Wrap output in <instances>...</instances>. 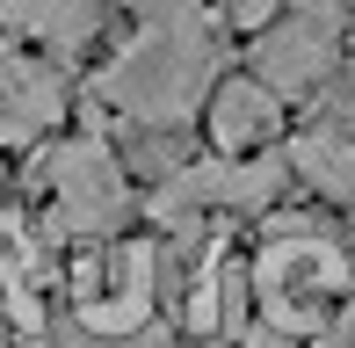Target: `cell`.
Listing matches in <instances>:
<instances>
[{
    "instance_id": "11",
    "label": "cell",
    "mask_w": 355,
    "mask_h": 348,
    "mask_svg": "<svg viewBox=\"0 0 355 348\" xmlns=\"http://www.w3.org/2000/svg\"><path fill=\"white\" fill-rule=\"evenodd\" d=\"M138 22H182V15H203V0H123Z\"/></svg>"
},
{
    "instance_id": "7",
    "label": "cell",
    "mask_w": 355,
    "mask_h": 348,
    "mask_svg": "<svg viewBox=\"0 0 355 348\" xmlns=\"http://www.w3.org/2000/svg\"><path fill=\"white\" fill-rule=\"evenodd\" d=\"M203 123H211V146L218 153H261L268 138L283 131V94L268 80H218Z\"/></svg>"
},
{
    "instance_id": "4",
    "label": "cell",
    "mask_w": 355,
    "mask_h": 348,
    "mask_svg": "<svg viewBox=\"0 0 355 348\" xmlns=\"http://www.w3.org/2000/svg\"><path fill=\"white\" fill-rule=\"evenodd\" d=\"M341 0H304L297 15H283V22H268L261 37H254V80H268L276 94H304L327 80L334 66V29H341Z\"/></svg>"
},
{
    "instance_id": "2",
    "label": "cell",
    "mask_w": 355,
    "mask_h": 348,
    "mask_svg": "<svg viewBox=\"0 0 355 348\" xmlns=\"http://www.w3.org/2000/svg\"><path fill=\"white\" fill-rule=\"evenodd\" d=\"M348 283H355L348 254L319 225H304V218H283V225L268 232V254L254 261V290H261V312H268V327H276V341L312 334V327L341 305Z\"/></svg>"
},
{
    "instance_id": "1",
    "label": "cell",
    "mask_w": 355,
    "mask_h": 348,
    "mask_svg": "<svg viewBox=\"0 0 355 348\" xmlns=\"http://www.w3.org/2000/svg\"><path fill=\"white\" fill-rule=\"evenodd\" d=\"M218 29L211 15H182V22H145V37L116 58L109 73H94V102L123 109L131 123H189L218 87Z\"/></svg>"
},
{
    "instance_id": "10",
    "label": "cell",
    "mask_w": 355,
    "mask_h": 348,
    "mask_svg": "<svg viewBox=\"0 0 355 348\" xmlns=\"http://www.w3.org/2000/svg\"><path fill=\"white\" fill-rule=\"evenodd\" d=\"M73 348H167V327H138V334H80Z\"/></svg>"
},
{
    "instance_id": "9",
    "label": "cell",
    "mask_w": 355,
    "mask_h": 348,
    "mask_svg": "<svg viewBox=\"0 0 355 348\" xmlns=\"http://www.w3.org/2000/svg\"><path fill=\"white\" fill-rule=\"evenodd\" d=\"M290 167L319 189L327 203H355V138H334V131H304L290 146Z\"/></svg>"
},
{
    "instance_id": "5",
    "label": "cell",
    "mask_w": 355,
    "mask_h": 348,
    "mask_svg": "<svg viewBox=\"0 0 355 348\" xmlns=\"http://www.w3.org/2000/svg\"><path fill=\"white\" fill-rule=\"evenodd\" d=\"M290 160L276 153H261V160H203V167H182L167 174V189H153L159 203H189V211H203V203H225V211H261V203H276V189L290 182Z\"/></svg>"
},
{
    "instance_id": "13",
    "label": "cell",
    "mask_w": 355,
    "mask_h": 348,
    "mask_svg": "<svg viewBox=\"0 0 355 348\" xmlns=\"http://www.w3.org/2000/svg\"><path fill=\"white\" fill-rule=\"evenodd\" d=\"M8 327H15V320H8V305H0V348H8Z\"/></svg>"
},
{
    "instance_id": "6",
    "label": "cell",
    "mask_w": 355,
    "mask_h": 348,
    "mask_svg": "<svg viewBox=\"0 0 355 348\" xmlns=\"http://www.w3.org/2000/svg\"><path fill=\"white\" fill-rule=\"evenodd\" d=\"M66 116V80L29 51H0V146H37Z\"/></svg>"
},
{
    "instance_id": "3",
    "label": "cell",
    "mask_w": 355,
    "mask_h": 348,
    "mask_svg": "<svg viewBox=\"0 0 355 348\" xmlns=\"http://www.w3.org/2000/svg\"><path fill=\"white\" fill-rule=\"evenodd\" d=\"M37 189H51V240H109V232L131 218V189L123 167L102 138H80V146H51L37 160Z\"/></svg>"
},
{
    "instance_id": "12",
    "label": "cell",
    "mask_w": 355,
    "mask_h": 348,
    "mask_svg": "<svg viewBox=\"0 0 355 348\" xmlns=\"http://www.w3.org/2000/svg\"><path fill=\"white\" fill-rule=\"evenodd\" d=\"M276 8H283V0H232V22H239V29H254V37H261V29L276 22Z\"/></svg>"
},
{
    "instance_id": "8",
    "label": "cell",
    "mask_w": 355,
    "mask_h": 348,
    "mask_svg": "<svg viewBox=\"0 0 355 348\" xmlns=\"http://www.w3.org/2000/svg\"><path fill=\"white\" fill-rule=\"evenodd\" d=\"M0 15L22 37L51 44V51H80L94 37V22H102V0H0Z\"/></svg>"
}]
</instances>
